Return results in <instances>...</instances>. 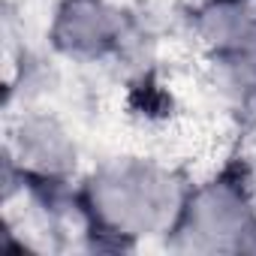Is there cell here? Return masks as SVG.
Segmentation results:
<instances>
[{"instance_id": "obj_6", "label": "cell", "mask_w": 256, "mask_h": 256, "mask_svg": "<svg viewBox=\"0 0 256 256\" xmlns=\"http://www.w3.org/2000/svg\"><path fill=\"white\" fill-rule=\"evenodd\" d=\"M208 88L226 106H253L256 102V30L223 54L205 58Z\"/></svg>"}, {"instance_id": "obj_3", "label": "cell", "mask_w": 256, "mask_h": 256, "mask_svg": "<svg viewBox=\"0 0 256 256\" xmlns=\"http://www.w3.org/2000/svg\"><path fill=\"white\" fill-rule=\"evenodd\" d=\"M4 151H10L34 184H72L82 169V145L66 118L52 106L16 108Z\"/></svg>"}, {"instance_id": "obj_2", "label": "cell", "mask_w": 256, "mask_h": 256, "mask_svg": "<svg viewBox=\"0 0 256 256\" xmlns=\"http://www.w3.org/2000/svg\"><path fill=\"white\" fill-rule=\"evenodd\" d=\"M256 235V181L238 169H223L190 187L166 247L175 253L217 256L250 253Z\"/></svg>"}, {"instance_id": "obj_5", "label": "cell", "mask_w": 256, "mask_h": 256, "mask_svg": "<svg viewBox=\"0 0 256 256\" xmlns=\"http://www.w3.org/2000/svg\"><path fill=\"white\" fill-rule=\"evenodd\" d=\"M187 24L205 58L223 54L256 30V0H199Z\"/></svg>"}, {"instance_id": "obj_4", "label": "cell", "mask_w": 256, "mask_h": 256, "mask_svg": "<svg viewBox=\"0 0 256 256\" xmlns=\"http://www.w3.org/2000/svg\"><path fill=\"white\" fill-rule=\"evenodd\" d=\"M133 12L114 0H54L48 18V48L70 64H102L120 54Z\"/></svg>"}, {"instance_id": "obj_7", "label": "cell", "mask_w": 256, "mask_h": 256, "mask_svg": "<svg viewBox=\"0 0 256 256\" xmlns=\"http://www.w3.org/2000/svg\"><path fill=\"white\" fill-rule=\"evenodd\" d=\"M250 253H256V235H253V244H250Z\"/></svg>"}, {"instance_id": "obj_1", "label": "cell", "mask_w": 256, "mask_h": 256, "mask_svg": "<svg viewBox=\"0 0 256 256\" xmlns=\"http://www.w3.org/2000/svg\"><path fill=\"white\" fill-rule=\"evenodd\" d=\"M190 181L151 157H112L96 163L78 184L88 232L108 247H133L142 238H166L175 226Z\"/></svg>"}]
</instances>
